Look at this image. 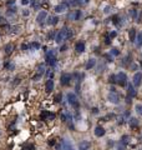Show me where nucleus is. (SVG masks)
Returning <instances> with one entry per match:
<instances>
[{
    "label": "nucleus",
    "mask_w": 142,
    "mask_h": 150,
    "mask_svg": "<svg viewBox=\"0 0 142 150\" xmlns=\"http://www.w3.org/2000/svg\"><path fill=\"white\" fill-rule=\"evenodd\" d=\"M67 30H69L67 26H64V28H61V29L57 31L56 38H55V41H56V43L61 44V43H64V41L67 39Z\"/></svg>",
    "instance_id": "obj_1"
},
{
    "label": "nucleus",
    "mask_w": 142,
    "mask_h": 150,
    "mask_svg": "<svg viewBox=\"0 0 142 150\" xmlns=\"http://www.w3.org/2000/svg\"><path fill=\"white\" fill-rule=\"evenodd\" d=\"M66 98H67V103H69L71 106H74V108H76V109L80 106L79 99H77V96H76V94H75V93H67Z\"/></svg>",
    "instance_id": "obj_2"
},
{
    "label": "nucleus",
    "mask_w": 142,
    "mask_h": 150,
    "mask_svg": "<svg viewBox=\"0 0 142 150\" xmlns=\"http://www.w3.org/2000/svg\"><path fill=\"white\" fill-rule=\"evenodd\" d=\"M71 80H72V75L69 73H64L60 76V84L62 86H69L71 84Z\"/></svg>",
    "instance_id": "obj_3"
},
{
    "label": "nucleus",
    "mask_w": 142,
    "mask_h": 150,
    "mask_svg": "<svg viewBox=\"0 0 142 150\" xmlns=\"http://www.w3.org/2000/svg\"><path fill=\"white\" fill-rule=\"evenodd\" d=\"M136 94H137V90L135 88V85L132 83H128L127 84V98H126L127 99V103H130L131 99L136 96Z\"/></svg>",
    "instance_id": "obj_4"
},
{
    "label": "nucleus",
    "mask_w": 142,
    "mask_h": 150,
    "mask_svg": "<svg viewBox=\"0 0 142 150\" xmlns=\"http://www.w3.org/2000/svg\"><path fill=\"white\" fill-rule=\"evenodd\" d=\"M117 84H118L120 86H127L128 80H127V75H126V73L120 71V73L117 74Z\"/></svg>",
    "instance_id": "obj_5"
},
{
    "label": "nucleus",
    "mask_w": 142,
    "mask_h": 150,
    "mask_svg": "<svg viewBox=\"0 0 142 150\" xmlns=\"http://www.w3.org/2000/svg\"><path fill=\"white\" fill-rule=\"evenodd\" d=\"M67 8H69V3L67 1H62L61 4L55 6V13L56 14H62V13H65L67 10Z\"/></svg>",
    "instance_id": "obj_6"
},
{
    "label": "nucleus",
    "mask_w": 142,
    "mask_h": 150,
    "mask_svg": "<svg viewBox=\"0 0 142 150\" xmlns=\"http://www.w3.org/2000/svg\"><path fill=\"white\" fill-rule=\"evenodd\" d=\"M107 100L111 103V104H115L117 105L120 103V95L117 94V93H109V95H107Z\"/></svg>",
    "instance_id": "obj_7"
},
{
    "label": "nucleus",
    "mask_w": 142,
    "mask_h": 150,
    "mask_svg": "<svg viewBox=\"0 0 142 150\" xmlns=\"http://www.w3.org/2000/svg\"><path fill=\"white\" fill-rule=\"evenodd\" d=\"M45 73H46V71H45V66H44V65H39V66H38V70H36V74L32 76V80H34V81H38L39 79H41V76H43Z\"/></svg>",
    "instance_id": "obj_8"
},
{
    "label": "nucleus",
    "mask_w": 142,
    "mask_h": 150,
    "mask_svg": "<svg viewBox=\"0 0 142 150\" xmlns=\"http://www.w3.org/2000/svg\"><path fill=\"white\" fill-rule=\"evenodd\" d=\"M142 83V73L141 71H137V73H135L133 75V79H132V84L135 85V88H137V86H140Z\"/></svg>",
    "instance_id": "obj_9"
},
{
    "label": "nucleus",
    "mask_w": 142,
    "mask_h": 150,
    "mask_svg": "<svg viewBox=\"0 0 142 150\" xmlns=\"http://www.w3.org/2000/svg\"><path fill=\"white\" fill-rule=\"evenodd\" d=\"M60 144H61V150H75L74 146H72V144L69 140H66V139H61Z\"/></svg>",
    "instance_id": "obj_10"
},
{
    "label": "nucleus",
    "mask_w": 142,
    "mask_h": 150,
    "mask_svg": "<svg viewBox=\"0 0 142 150\" xmlns=\"http://www.w3.org/2000/svg\"><path fill=\"white\" fill-rule=\"evenodd\" d=\"M81 10H74L70 15H69V19L70 20H74V21H77V20H80V18H81Z\"/></svg>",
    "instance_id": "obj_11"
},
{
    "label": "nucleus",
    "mask_w": 142,
    "mask_h": 150,
    "mask_svg": "<svg viewBox=\"0 0 142 150\" xmlns=\"http://www.w3.org/2000/svg\"><path fill=\"white\" fill-rule=\"evenodd\" d=\"M46 19H47V13H46L45 10H41V11L38 14V16H36V21H38L39 24H43Z\"/></svg>",
    "instance_id": "obj_12"
},
{
    "label": "nucleus",
    "mask_w": 142,
    "mask_h": 150,
    "mask_svg": "<svg viewBox=\"0 0 142 150\" xmlns=\"http://www.w3.org/2000/svg\"><path fill=\"white\" fill-rule=\"evenodd\" d=\"M85 48H86L85 41H77L76 45H75V50H76V53H79V54L84 53V51H85Z\"/></svg>",
    "instance_id": "obj_13"
},
{
    "label": "nucleus",
    "mask_w": 142,
    "mask_h": 150,
    "mask_svg": "<svg viewBox=\"0 0 142 150\" xmlns=\"http://www.w3.org/2000/svg\"><path fill=\"white\" fill-rule=\"evenodd\" d=\"M52 90H54V80L52 79H47V81L45 84V91L47 94H50Z\"/></svg>",
    "instance_id": "obj_14"
},
{
    "label": "nucleus",
    "mask_w": 142,
    "mask_h": 150,
    "mask_svg": "<svg viewBox=\"0 0 142 150\" xmlns=\"http://www.w3.org/2000/svg\"><path fill=\"white\" fill-rule=\"evenodd\" d=\"M128 38H130V41L131 43H136V38H137V31L135 28H131L128 31Z\"/></svg>",
    "instance_id": "obj_15"
},
{
    "label": "nucleus",
    "mask_w": 142,
    "mask_h": 150,
    "mask_svg": "<svg viewBox=\"0 0 142 150\" xmlns=\"http://www.w3.org/2000/svg\"><path fill=\"white\" fill-rule=\"evenodd\" d=\"M91 146V143L88 140H82L80 144H79V150H88Z\"/></svg>",
    "instance_id": "obj_16"
},
{
    "label": "nucleus",
    "mask_w": 142,
    "mask_h": 150,
    "mask_svg": "<svg viewBox=\"0 0 142 150\" xmlns=\"http://www.w3.org/2000/svg\"><path fill=\"white\" fill-rule=\"evenodd\" d=\"M105 134H106V130H105L101 125H99V126L95 128V135H96L97 138H101V136H103Z\"/></svg>",
    "instance_id": "obj_17"
},
{
    "label": "nucleus",
    "mask_w": 142,
    "mask_h": 150,
    "mask_svg": "<svg viewBox=\"0 0 142 150\" xmlns=\"http://www.w3.org/2000/svg\"><path fill=\"white\" fill-rule=\"evenodd\" d=\"M4 50H5V54H6V55H10V54L14 51V44H11V43L6 44L5 48H4Z\"/></svg>",
    "instance_id": "obj_18"
},
{
    "label": "nucleus",
    "mask_w": 142,
    "mask_h": 150,
    "mask_svg": "<svg viewBox=\"0 0 142 150\" xmlns=\"http://www.w3.org/2000/svg\"><path fill=\"white\" fill-rule=\"evenodd\" d=\"M96 65V59H88L86 63V70H91Z\"/></svg>",
    "instance_id": "obj_19"
},
{
    "label": "nucleus",
    "mask_w": 142,
    "mask_h": 150,
    "mask_svg": "<svg viewBox=\"0 0 142 150\" xmlns=\"http://www.w3.org/2000/svg\"><path fill=\"white\" fill-rule=\"evenodd\" d=\"M54 58H56V51L54 50V49H51V50H49V51H46V61L50 59H54Z\"/></svg>",
    "instance_id": "obj_20"
},
{
    "label": "nucleus",
    "mask_w": 142,
    "mask_h": 150,
    "mask_svg": "<svg viewBox=\"0 0 142 150\" xmlns=\"http://www.w3.org/2000/svg\"><path fill=\"white\" fill-rule=\"evenodd\" d=\"M57 23H59V18L57 16H50V18H47V24L49 25H56Z\"/></svg>",
    "instance_id": "obj_21"
},
{
    "label": "nucleus",
    "mask_w": 142,
    "mask_h": 150,
    "mask_svg": "<svg viewBox=\"0 0 142 150\" xmlns=\"http://www.w3.org/2000/svg\"><path fill=\"white\" fill-rule=\"evenodd\" d=\"M121 144H123L125 146L127 145L128 143H130V136H128L127 134H123L122 136H121V141H120Z\"/></svg>",
    "instance_id": "obj_22"
},
{
    "label": "nucleus",
    "mask_w": 142,
    "mask_h": 150,
    "mask_svg": "<svg viewBox=\"0 0 142 150\" xmlns=\"http://www.w3.org/2000/svg\"><path fill=\"white\" fill-rule=\"evenodd\" d=\"M30 5H31V8H34L35 10L40 9V6H41V4H39L38 0H30Z\"/></svg>",
    "instance_id": "obj_23"
},
{
    "label": "nucleus",
    "mask_w": 142,
    "mask_h": 150,
    "mask_svg": "<svg viewBox=\"0 0 142 150\" xmlns=\"http://www.w3.org/2000/svg\"><path fill=\"white\" fill-rule=\"evenodd\" d=\"M81 4H84L82 0H70L69 1V6H79Z\"/></svg>",
    "instance_id": "obj_24"
},
{
    "label": "nucleus",
    "mask_w": 142,
    "mask_h": 150,
    "mask_svg": "<svg viewBox=\"0 0 142 150\" xmlns=\"http://www.w3.org/2000/svg\"><path fill=\"white\" fill-rule=\"evenodd\" d=\"M131 55H127V56H125V58H123V60H122V63H121V65H122V66H127L128 64H130V63H131Z\"/></svg>",
    "instance_id": "obj_25"
},
{
    "label": "nucleus",
    "mask_w": 142,
    "mask_h": 150,
    "mask_svg": "<svg viewBox=\"0 0 142 150\" xmlns=\"http://www.w3.org/2000/svg\"><path fill=\"white\" fill-rule=\"evenodd\" d=\"M136 45L138 48H141L142 45V31L141 33H137V38H136Z\"/></svg>",
    "instance_id": "obj_26"
},
{
    "label": "nucleus",
    "mask_w": 142,
    "mask_h": 150,
    "mask_svg": "<svg viewBox=\"0 0 142 150\" xmlns=\"http://www.w3.org/2000/svg\"><path fill=\"white\" fill-rule=\"evenodd\" d=\"M137 125H138V120L136 118H130V126L131 128H137Z\"/></svg>",
    "instance_id": "obj_27"
},
{
    "label": "nucleus",
    "mask_w": 142,
    "mask_h": 150,
    "mask_svg": "<svg viewBox=\"0 0 142 150\" xmlns=\"http://www.w3.org/2000/svg\"><path fill=\"white\" fill-rule=\"evenodd\" d=\"M109 83L110 84H117V75L111 74L109 76Z\"/></svg>",
    "instance_id": "obj_28"
},
{
    "label": "nucleus",
    "mask_w": 142,
    "mask_h": 150,
    "mask_svg": "<svg viewBox=\"0 0 142 150\" xmlns=\"http://www.w3.org/2000/svg\"><path fill=\"white\" fill-rule=\"evenodd\" d=\"M41 48V45H40V43H38V41H32L31 44H30V49L32 50V49H35V50H39Z\"/></svg>",
    "instance_id": "obj_29"
},
{
    "label": "nucleus",
    "mask_w": 142,
    "mask_h": 150,
    "mask_svg": "<svg viewBox=\"0 0 142 150\" xmlns=\"http://www.w3.org/2000/svg\"><path fill=\"white\" fill-rule=\"evenodd\" d=\"M137 15H138V11H137L136 9H131V10H130V16H131L132 19L137 20Z\"/></svg>",
    "instance_id": "obj_30"
},
{
    "label": "nucleus",
    "mask_w": 142,
    "mask_h": 150,
    "mask_svg": "<svg viewBox=\"0 0 142 150\" xmlns=\"http://www.w3.org/2000/svg\"><path fill=\"white\" fill-rule=\"evenodd\" d=\"M4 68H5L6 70H13V69L15 68V64H14V63H10V61H8V63H5Z\"/></svg>",
    "instance_id": "obj_31"
},
{
    "label": "nucleus",
    "mask_w": 142,
    "mask_h": 150,
    "mask_svg": "<svg viewBox=\"0 0 142 150\" xmlns=\"http://www.w3.org/2000/svg\"><path fill=\"white\" fill-rule=\"evenodd\" d=\"M110 54H111L112 56H118V55H120V50H118L117 48H112L111 51H110Z\"/></svg>",
    "instance_id": "obj_32"
},
{
    "label": "nucleus",
    "mask_w": 142,
    "mask_h": 150,
    "mask_svg": "<svg viewBox=\"0 0 142 150\" xmlns=\"http://www.w3.org/2000/svg\"><path fill=\"white\" fill-rule=\"evenodd\" d=\"M135 110H136V113H137L138 115H141V116H142V105L141 104H136V106H135Z\"/></svg>",
    "instance_id": "obj_33"
},
{
    "label": "nucleus",
    "mask_w": 142,
    "mask_h": 150,
    "mask_svg": "<svg viewBox=\"0 0 142 150\" xmlns=\"http://www.w3.org/2000/svg\"><path fill=\"white\" fill-rule=\"evenodd\" d=\"M46 63H47V64H49V65H50V66H51V68H54V66H55V65H56V63H57V59H56V58H54V59H50V60H47V61H46Z\"/></svg>",
    "instance_id": "obj_34"
},
{
    "label": "nucleus",
    "mask_w": 142,
    "mask_h": 150,
    "mask_svg": "<svg viewBox=\"0 0 142 150\" xmlns=\"http://www.w3.org/2000/svg\"><path fill=\"white\" fill-rule=\"evenodd\" d=\"M103 58L106 59V61H107V63H112V61H114V56H112L111 54H105V55H103Z\"/></svg>",
    "instance_id": "obj_35"
},
{
    "label": "nucleus",
    "mask_w": 142,
    "mask_h": 150,
    "mask_svg": "<svg viewBox=\"0 0 142 150\" xmlns=\"http://www.w3.org/2000/svg\"><path fill=\"white\" fill-rule=\"evenodd\" d=\"M15 13H16V8H15V6H13V8H9V9H8V11H6V14H8V15H14Z\"/></svg>",
    "instance_id": "obj_36"
},
{
    "label": "nucleus",
    "mask_w": 142,
    "mask_h": 150,
    "mask_svg": "<svg viewBox=\"0 0 142 150\" xmlns=\"http://www.w3.org/2000/svg\"><path fill=\"white\" fill-rule=\"evenodd\" d=\"M56 31H51L50 34H49V39L50 40H55V38H56Z\"/></svg>",
    "instance_id": "obj_37"
},
{
    "label": "nucleus",
    "mask_w": 142,
    "mask_h": 150,
    "mask_svg": "<svg viewBox=\"0 0 142 150\" xmlns=\"http://www.w3.org/2000/svg\"><path fill=\"white\" fill-rule=\"evenodd\" d=\"M61 100H62V95H61V94H57L56 96H55V101H56V103H60Z\"/></svg>",
    "instance_id": "obj_38"
},
{
    "label": "nucleus",
    "mask_w": 142,
    "mask_h": 150,
    "mask_svg": "<svg viewBox=\"0 0 142 150\" xmlns=\"http://www.w3.org/2000/svg\"><path fill=\"white\" fill-rule=\"evenodd\" d=\"M74 36V31H72V29H69L67 30V39H71Z\"/></svg>",
    "instance_id": "obj_39"
},
{
    "label": "nucleus",
    "mask_w": 142,
    "mask_h": 150,
    "mask_svg": "<svg viewBox=\"0 0 142 150\" xmlns=\"http://www.w3.org/2000/svg\"><path fill=\"white\" fill-rule=\"evenodd\" d=\"M109 36H110V38H111V40H112V39H115V38L117 36V33H116V31H111V33L109 34Z\"/></svg>",
    "instance_id": "obj_40"
},
{
    "label": "nucleus",
    "mask_w": 142,
    "mask_h": 150,
    "mask_svg": "<svg viewBox=\"0 0 142 150\" xmlns=\"http://www.w3.org/2000/svg\"><path fill=\"white\" fill-rule=\"evenodd\" d=\"M91 113H92V114H95V115H96V114H99V108L94 106V108L91 109Z\"/></svg>",
    "instance_id": "obj_41"
},
{
    "label": "nucleus",
    "mask_w": 142,
    "mask_h": 150,
    "mask_svg": "<svg viewBox=\"0 0 142 150\" xmlns=\"http://www.w3.org/2000/svg\"><path fill=\"white\" fill-rule=\"evenodd\" d=\"M105 44H106V45L111 44V38H110L109 35H107V36H106V39H105Z\"/></svg>",
    "instance_id": "obj_42"
},
{
    "label": "nucleus",
    "mask_w": 142,
    "mask_h": 150,
    "mask_svg": "<svg viewBox=\"0 0 142 150\" xmlns=\"http://www.w3.org/2000/svg\"><path fill=\"white\" fill-rule=\"evenodd\" d=\"M55 143H56V141H55V139H50V140L47 141V144H49L50 146H54V145H55Z\"/></svg>",
    "instance_id": "obj_43"
},
{
    "label": "nucleus",
    "mask_w": 142,
    "mask_h": 150,
    "mask_svg": "<svg viewBox=\"0 0 142 150\" xmlns=\"http://www.w3.org/2000/svg\"><path fill=\"white\" fill-rule=\"evenodd\" d=\"M125 149H126V146H125L123 144H121V143H120V144L117 145V150H125Z\"/></svg>",
    "instance_id": "obj_44"
},
{
    "label": "nucleus",
    "mask_w": 142,
    "mask_h": 150,
    "mask_svg": "<svg viewBox=\"0 0 142 150\" xmlns=\"http://www.w3.org/2000/svg\"><path fill=\"white\" fill-rule=\"evenodd\" d=\"M23 15H24V16H29V15H30V10L24 9V10H23Z\"/></svg>",
    "instance_id": "obj_45"
},
{
    "label": "nucleus",
    "mask_w": 142,
    "mask_h": 150,
    "mask_svg": "<svg viewBox=\"0 0 142 150\" xmlns=\"http://www.w3.org/2000/svg\"><path fill=\"white\" fill-rule=\"evenodd\" d=\"M29 48H30V45H28V44H23V45H21V50H24V51H25V50H28Z\"/></svg>",
    "instance_id": "obj_46"
},
{
    "label": "nucleus",
    "mask_w": 142,
    "mask_h": 150,
    "mask_svg": "<svg viewBox=\"0 0 142 150\" xmlns=\"http://www.w3.org/2000/svg\"><path fill=\"white\" fill-rule=\"evenodd\" d=\"M14 4H15V0H8V1H6V5H8V6L14 5Z\"/></svg>",
    "instance_id": "obj_47"
},
{
    "label": "nucleus",
    "mask_w": 142,
    "mask_h": 150,
    "mask_svg": "<svg viewBox=\"0 0 142 150\" xmlns=\"http://www.w3.org/2000/svg\"><path fill=\"white\" fill-rule=\"evenodd\" d=\"M110 10H111V6H106V8H105V10H103V13H105V14H109V13H110Z\"/></svg>",
    "instance_id": "obj_48"
},
{
    "label": "nucleus",
    "mask_w": 142,
    "mask_h": 150,
    "mask_svg": "<svg viewBox=\"0 0 142 150\" xmlns=\"http://www.w3.org/2000/svg\"><path fill=\"white\" fill-rule=\"evenodd\" d=\"M66 49H67V46H66V45H61V48H60V51H66Z\"/></svg>",
    "instance_id": "obj_49"
},
{
    "label": "nucleus",
    "mask_w": 142,
    "mask_h": 150,
    "mask_svg": "<svg viewBox=\"0 0 142 150\" xmlns=\"http://www.w3.org/2000/svg\"><path fill=\"white\" fill-rule=\"evenodd\" d=\"M21 4L23 5H28V4H30V0H21Z\"/></svg>",
    "instance_id": "obj_50"
},
{
    "label": "nucleus",
    "mask_w": 142,
    "mask_h": 150,
    "mask_svg": "<svg viewBox=\"0 0 142 150\" xmlns=\"http://www.w3.org/2000/svg\"><path fill=\"white\" fill-rule=\"evenodd\" d=\"M19 81H20V78H16L14 81V85H16V84H19Z\"/></svg>",
    "instance_id": "obj_51"
},
{
    "label": "nucleus",
    "mask_w": 142,
    "mask_h": 150,
    "mask_svg": "<svg viewBox=\"0 0 142 150\" xmlns=\"http://www.w3.org/2000/svg\"><path fill=\"white\" fill-rule=\"evenodd\" d=\"M41 6H44V8H49V4H47V3H44V4H41Z\"/></svg>",
    "instance_id": "obj_52"
},
{
    "label": "nucleus",
    "mask_w": 142,
    "mask_h": 150,
    "mask_svg": "<svg viewBox=\"0 0 142 150\" xmlns=\"http://www.w3.org/2000/svg\"><path fill=\"white\" fill-rule=\"evenodd\" d=\"M132 69H133V70H136V69H137V65H135V64H133V65H132Z\"/></svg>",
    "instance_id": "obj_53"
},
{
    "label": "nucleus",
    "mask_w": 142,
    "mask_h": 150,
    "mask_svg": "<svg viewBox=\"0 0 142 150\" xmlns=\"http://www.w3.org/2000/svg\"><path fill=\"white\" fill-rule=\"evenodd\" d=\"M140 65H141V68H142V60H141V61H140Z\"/></svg>",
    "instance_id": "obj_54"
},
{
    "label": "nucleus",
    "mask_w": 142,
    "mask_h": 150,
    "mask_svg": "<svg viewBox=\"0 0 142 150\" xmlns=\"http://www.w3.org/2000/svg\"><path fill=\"white\" fill-rule=\"evenodd\" d=\"M141 58H142V53H141Z\"/></svg>",
    "instance_id": "obj_55"
},
{
    "label": "nucleus",
    "mask_w": 142,
    "mask_h": 150,
    "mask_svg": "<svg viewBox=\"0 0 142 150\" xmlns=\"http://www.w3.org/2000/svg\"><path fill=\"white\" fill-rule=\"evenodd\" d=\"M0 20H1V16H0Z\"/></svg>",
    "instance_id": "obj_56"
}]
</instances>
